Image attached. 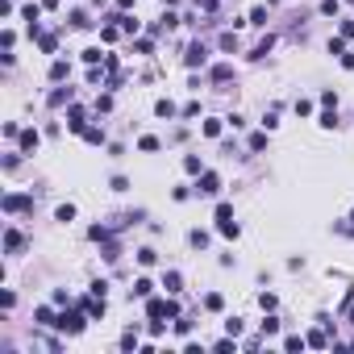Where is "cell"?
<instances>
[{
  "mask_svg": "<svg viewBox=\"0 0 354 354\" xmlns=\"http://www.w3.org/2000/svg\"><path fill=\"white\" fill-rule=\"evenodd\" d=\"M221 304H225V300H221V296H217V292H208V296H204V309H212V313H217V309H221Z\"/></svg>",
  "mask_w": 354,
  "mask_h": 354,
  "instance_id": "cell-28",
  "label": "cell"
},
{
  "mask_svg": "<svg viewBox=\"0 0 354 354\" xmlns=\"http://www.w3.org/2000/svg\"><path fill=\"white\" fill-rule=\"evenodd\" d=\"M38 129H21V150H38Z\"/></svg>",
  "mask_w": 354,
  "mask_h": 354,
  "instance_id": "cell-8",
  "label": "cell"
},
{
  "mask_svg": "<svg viewBox=\"0 0 354 354\" xmlns=\"http://www.w3.org/2000/svg\"><path fill=\"white\" fill-rule=\"evenodd\" d=\"M150 292H155V283H150V279H134V296L150 300Z\"/></svg>",
  "mask_w": 354,
  "mask_h": 354,
  "instance_id": "cell-10",
  "label": "cell"
},
{
  "mask_svg": "<svg viewBox=\"0 0 354 354\" xmlns=\"http://www.w3.org/2000/svg\"><path fill=\"white\" fill-rule=\"evenodd\" d=\"M54 221H63V225H67V221H75V204H58L54 208Z\"/></svg>",
  "mask_w": 354,
  "mask_h": 354,
  "instance_id": "cell-12",
  "label": "cell"
},
{
  "mask_svg": "<svg viewBox=\"0 0 354 354\" xmlns=\"http://www.w3.org/2000/svg\"><path fill=\"white\" fill-rule=\"evenodd\" d=\"M117 21H121L125 33H138V17H117Z\"/></svg>",
  "mask_w": 354,
  "mask_h": 354,
  "instance_id": "cell-30",
  "label": "cell"
},
{
  "mask_svg": "<svg viewBox=\"0 0 354 354\" xmlns=\"http://www.w3.org/2000/svg\"><path fill=\"white\" fill-rule=\"evenodd\" d=\"M71 75V67L63 63V58H58V63H50V79H67Z\"/></svg>",
  "mask_w": 354,
  "mask_h": 354,
  "instance_id": "cell-15",
  "label": "cell"
},
{
  "mask_svg": "<svg viewBox=\"0 0 354 354\" xmlns=\"http://www.w3.org/2000/svg\"><path fill=\"white\" fill-rule=\"evenodd\" d=\"M212 79H217V84H225V79H233V67H229V63H217V67H212Z\"/></svg>",
  "mask_w": 354,
  "mask_h": 354,
  "instance_id": "cell-11",
  "label": "cell"
},
{
  "mask_svg": "<svg viewBox=\"0 0 354 354\" xmlns=\"http://www.w3.org/2000/svg\"><path fill=\"white\" fill-rule=\"evenodd\" d=\"M183 63L187 67H204L208 63V46L204 42H192V46H187V54H183Z\"/></svg>",
  "mask_w": 354,
  "mask_h": 354,
  "instance_id": "cell-3",
  "label": "cell"
},
{
  "mask_svg": "<svg viewBox=\"0 0 354 354\" xmlns=\"http://www.w3.org/2000/svg\"><path fill=\"white\" fill-rule=\"evenodd\" d=\"M71 100V88H58V92H50V104H54V109H58V104H67Z\"/></svg>",
  "mask_w": 354,
  "mask_h": 354,
  "instance_id": "cell-20",
  "label": "cell"
},
{
  "mask_svg": "<svg viewBox=\"0 0 354 354\" xmlns=\"http://www.w3.org/2000/svg\"><path fill=\"white\" fill-rule=\"evenodd\" d=\"M138 150H142V155H155V150H159V138H155V134L138 138Z\"/></svg>",
  "mask_w": 354,
  "mask_h": 354,
  "instance_id": "cell-9",
  "label": "cell"
},
{
  "mask_svg": "<svg viewBox=\"0 0 354 354\" xmlns=\"http://www.w3.org/2000/svg\"><path fill=\"white\" fill-rule=\"evenodd\" d=\"M138 346V329H125V338H121V350H134Z\"/></svg>",
  "mask_w": 354,
  "mask_h": 354,
  "instance_id": "cell-24",
  "label": "cell"
},
{
  "mask_svg": "<svg viewBox=\"0 0 354 354\" xmlns=\"http://www.w3.org/2000/svg\"><path fill=\"white\" fill-rule=\"evenodd\" d=\"M204 134L208 138H221V121H204Z\"/></svg>",
  "mask_w": 354,
  "mask_h": 354,
  "instance_id": "cell-36",
  "label": "cell"
},
{
  "mask_svg": "<svg viewBox=\"0 0 354 354\" xmlns=\"http://www.w3.org/2000/svg\"><path fill=\"white\" fill-rule=\"evenodd\" d=\"M350 4H354V0H350Z\"/></svg>",
  "mask_w": 354,
  "mask_h": 354,
  "instance_id": "cell-42",
  "label": "cell"
},
{
  "mask_svg": "<svg viewBox=\"0 0 354 354\" xmlns=\"http://www.w3.org/2000/svg\"><path fill=\"white\" fill-rule=\"evenodd\" d=\"M71 25H75V29H88L92 21H88V13H71Z\"/></svg>",
  "mask_w": 354,
  "mask_h": 354,
  "instance_id": "cell-26",
  "label": "cell"
},
{
  "mask_svg": "<svg viewBox=\"0 0 354 354\" xmlns=\"http://www.w3.org/2000/svg\"><path fill=\"white\" fill-rule=\"evenodd\" d=\"M196 192H200V196H217V192H221V175L204 171V175H200V183H196Z\"/></svg>",
  "mask_w": 354,
  "mask_h": 354,
  "instance_id": "cell-4",
  "label": "cell"
},
{
  "mask_svg": "<svg viewBox=\"0 0 354 354\" xmlns=\"http://www.w3.org/2000/svg\"><path fill=\"white\" fill-rule=\"evenodd\" d=\"M155 258H159V254L150 250V246H142V250H138V263H142V267H150V263H155Z\"/></svg>",
  "mask_w": 354,
  "mask_h": 354,
  "instance_id": "cell-23",
  "label": "cell"
},
{
  "mask_svg": "<svg viewBox=\"0 0 354 354\" xmlns=\"http://www.w3.org/2000/svg\"><path fill=\"white\" fill-rule=\"evenodd\" d=\"M309 346H317V350H325V346H329V338L321 334V329H313V334H309Z\"/></svg>",
  "mask_w": 354,
  "mask_h": 354,
  "instance_id": "cell-18",
  "label": "cell"
},
{
  "mask_svg": "<svg viewBox=\"0 0 354 354\" xmlns=\"http://www.w3.org/2000/svg\"><path fill=\"white\" fill-rule=\"evenodd\" d=\"M33 317H38V325H58V321H54V313H50V309H38V313H33Z\"/></svg>",
  "mask_w": 354,
  "mask_h": 354,
  "instance_id": "cell-25",
  "label": "cell"
},
{
  "mask_svg": "<svg viewBox=\"0 0 354 354\" xmlns=\"http://www.w3.org/2000/svg\"><path fill=\"white\" fill-rule=\"evenodd\" d=\"M321 125H325V129H334V125H338V109H334V113L325 109V113H321Z\"/></svg>",
  "mask_w": 354,
  "mask_h": 354,
  "instance_id": "cell-31",
  "label": "cell"
},
{
  "mask_svg": "<svg viewBox=\"0 0 354 354\" xmlns=\"http://www.w3.org/2000/svg\"><path fill=\"white\" fill-rule=\"evenodd\" d=\"M221 50H238V38H233V33H221Z\"/></svg>",
  "mask_w": 354,
  "mask_h": 354,
  "instance_id": "cell-32",
  "label": "cell"
},
{
  "mask_svg": "<svg viewBox=\"0 0 354 354\" xmlns=\"http://www.w3.org/2000/svg\"><path fill=\"white\" fill-rule=\"evenodd\" d=\"M33 200L29 196H4V212H21V208H29Z\"/></svg>",
  "mask_w": 354,
  "mask_h": 354,
  "instance_id": "cell-5",
  "label": "cell"
},
{
  "mask_svg": "<svg viewBox=\"0 0 354 354\" xmlns=\"http://www.w3.org/2000/svg\"><path fill=\"white\" fill-rule=\"evenodd\" d=\"M155 113L159 117H175V104L171 100H155Z\"/></svg>",
  "mask_w": 354,
  "mask_h": 354,
  "instance_id": "cell-21",
  "label": "cell"
},
{
  "mask_svg": "<svg viewBox=\"0 0 354 354\" xmlns=\"http://www.w3.org/2000/svg\"><path fill=\"white\" fill-rule=\"evenodd\" d=\"M163 288H167L171 296H175V292L183 288V275H179V271H167V275H163Z\"/></svg>",
  "mask_w": 354,
  "mask_h": 354,
  "instance_id": "cell-6",
  "label": "cell"
},
{
  "mask_svg": "<svg viewBox=\"0 0 354 354\" xmlns=\"http://www.w3.org/2000/svg\"><path fill=\"white\" fill-rule=\"evenodd\" d=\"M250 25H267V8H254V13H250Z\"/></svg>",
  "mask_w": 354,
  "mask_h": 354,
  "instance_id": "cell-34",
  "label": "cell"
},
{
  "mask_svg": "<svg viewBox=\"0 0 354 354\" xmlns=\"http://www.w3.org/2000/svg\"><path fill=\"white\" fill-rule=\"evenodd\" d=\"M346 317H350V325H354V304H350V309H346Z\"/></svg>",
  "mask_w": 354,
  "mask_h": 354,
  "instance_id": "cell-40",
  "label": "cell"
},
{
  "mask_svg": "<svg viewBox=\"0 0 354 354\" xmlns=\"http://www.w3.org/2000/svg\"><path fill=\"white\" fill-rule=\"evenodd\" d=\"M271 46H275V38H271V33H267V38H263V42L254 46V58H267V50H271Z\"/></svg>",
  "mask_w": 354,
  "mask_h": 354,
  "instance_id": "cell-19",
  "label": "cell"
},
{
  "mask_svg": "<svg viewBox=\"0 0 354 354\" xmlns=\"http://www.w3.org/2000/svg\"><path fill=\"white\" fill-rule=\"evenodd\" d=\"M350 221H354V212H350Z\"/></svg>",
  "mask_w": 354,
  "mask_h": 354,
  "instance_id": "cell-41",
  "label": "cell"
},
{
  "mask_svg": "<svg viewBox=\"0 0 354 354\" xmlns=\"http://www.w3.org/2000/svg\"><path fill=\"white\" fill-rule=\"evenodd\" d=\"M21 246H25V238H21L17 229H8V233H4V250H8V254H17Z\"/></svg>",
  "mask_w": 354,
  "mask_h": 354,
  "instance_id": "cell-7",
  "label": "cell"
},
{
  "mask_svg": "<svg viewBox=\"0 0 354 354\" xmlns=\"http://www.w3.org/2000/svg\"><path fill=\"white\" fill-rule=\"evenodd\" d=\"M84 321H92L88 313H63V317H58V329H63V334H79Z\"/></svg>",
  "mask_w": 354,
  "mask_h": 354,
  "instance_id": "cell-2",
  "label": "cell"
},
{
  "mask_svg": "<svg viewBox=\"0 0 354 354\" xmlns=\"http://www.w3.org/2000/svg\"><path fill=\"white\" fill-rule=\"evenodd\" d=\"M342 38H354V21H342Z\"/></svg>",
  "mask_w": 354,
  "mask_h": 354,
  "instance_id": "cell-39",
  "label": "cell"
},
{
  "mask_svg": "<svg viewBox=\"0 0 354 354\" xmlns=\"http://www.w3.org/2000/svg\"><path fill=\"white\" fill-rule=\"evenodd\" d=\"M38 42H42V50H46V54H54V46H58V42H54V33H42Z\"/></svg>",
  "mask_w": 354,
  "mask_h": 354,
  "instance_id": "cell-29",
  "label": "cell"
},
{
  "mask_svg": "<svg viewBox=\"0 0 354 354\" xmlns=\"http://www.w3.org/2000/svg\"><path fill=\"white\" fill-rule=\"evenodd\" d=\"M304 342H309V338H300V334H292V338H283V350H304Z\"/></svg>",
  "mask_w": 354,
  "mask_h": 354,
  "instance_id": "cell-17",
  "label": "cell"
},
{
  "mask_svg": "<svg viewBox=\"0 0 354 354\" xmlns=\"http://www.w3.org/2000/svg\"><path fill=\"white\" fill-rule=\"evenodd\" d=\"M104 258H109V263H117V258H121V246L109 242V246H104Z\"/></svg>",
  "mask_w": 354,
  "mask_h": 354,
  "instance_id": "cell-27",
  "label": "cell"
},
{
  "mask_svg": "<svg viewBox=\"0 0 354 354\" xmlns=\"http://www.w3.org/2000/svg\"><path fill=\"white\" fill-rule=\"evenodd\" d=\"M84 138L92 142V146H100V142H104V129H100V125H88V129H84Z\"/></svg>",
  "mask_w": 354,
  "mask_h": 354,
  "instance_id": "cell-14",
  "label": "cell"
},
{
  "mask_svg": "<svg viewBox=\"0 0 354 354\" xmlns=\"http://www.w3.org/2000/svg\"><path fill=\"white\" fill-rule=\"evenodd\" d=\"M146 313H150V321H163V317H179V304L175 300H146Z\"/></svg>",
  "mask_w": 354,
  "mask_h": 354,
  "instance_id": "cell-1",
  "label": "cell"
},
{
  "mask_svg": "<svg viewBox=\"0 0 354 354\" xmlns=\"http://www.w3.org/2000/svg\"><path fill=\"white\" fill-rule=\"evenodd\" d=\"M321 13L325 17H338V0H321Z\"/></svg>",
  "mask_w": 354,
  "mask_h": 354,
  "instance_id": "cell-33",
  "label": "cell"
},
{
  "mask_svg": "<svg viewBox=\"0 0 354 354\" xmlns=\"http://www.w3.org/2000/svg\"><path fill=\"white\" fill-rule=\"evenodd\" d=\"M329 54H338V58L346 54V46H342V38H329Z\"/></svg>",
  "mask_w": 354,
  "mask_h": 354,
  "instance_id": "cell-35",
  "label": "cell"
},
{
  "mask_svg": "<svg viewBox=\"0 0 354 354\" xmlns=\"http://www.w3.org/2000/svg\"><path fill=\"white\" fill-rule=\"evenodd\" d=\"M104 58H109V54H100V46H88V50H84V63H104Z\"/></svg>",
  "mask_w": 354,
  "mask_h": 354,
  "instance_id": "cell-16",
  "label": "cell"
},
{
  "mask_svg": "<svg viewBox=\"0 0 354 354\" xmlns=\"http://www.w3.org/2000/svg\"><path fill=\"white\" fill-rule=\"evenodd\" d=\"M187 242H192L196 250H204V246H208V233L204 229H192V233H187Z\"/></svg>",
  "mask_w": 354,
  "mask_h": 354,
  "instance_id": "cell-13",
  "label": "cell"
},
{
  "mask_svg": "<svg viewBox=\"0 0 354 354\" xmlns=\"http://www.w3.org/2000/svg\"><path fill=\"white\" fill-rule=\"evenodd\" d=\"M217 221H233V208L229 204H217Z\"/></svg>",
  "mask_w": 354,
  "mask_h": 354,
  "instance_id": "cell-38",
  "label": "cell"
},
{
  "mask_svg": "<svg viewBox=\"0 0 354 354\" xmlns=\"http://www.w3.org/2000/svg\"><path fill=\"white\" fill-rule=\"evenodd\" d=\"M183 167L192 171V175H200V159H196V155H187V159H183Z\"/></svg>",
  "mask_w": 354,
  "mask_h": 354,
  "instance_id": "cell-37",
  "label": "cell"
},
{
  "mask_svg": "<svg viewBox=\"0 0 354 354\" xmlns=\"http://www.w3.org/2000/svg\"><path fill=\"white\" fill-rule=\"evenodd\" d=\"M217 229L225 233V238H238V221H217Z\"/></svg>",
  "mask_w": 354,
  "mask_h": 354,
  "instance_id": "cell-22",
  "label": "cell"
}]
</instances>
